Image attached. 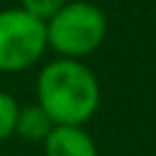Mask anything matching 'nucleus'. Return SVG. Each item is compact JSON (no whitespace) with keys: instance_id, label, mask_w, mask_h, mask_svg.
Masks as SVG:
<instances>
[{"instance_id":"0eeeda50","label":"nucleus","mask_w":156,"mask_h":156,"mask_svg":"<svg viewBox=\"0 0 156 156\" xmlns=\"http://www.w3.org/2000/svg\"><path fill=\"white\" fill-rule=\"evenodd\" d=\"M68 0H20V7L29 15H34L37 20L46 22L49 17H54Z\"/></svg>"},{"instance_id":"423d86ee","label":"nucleus","mask_w":156,"mask_h":156,"mask_svg":"<svg viewBox=\"0 0 156 156\" xmlns=\"http://www.w3.org/2000/svg\"><path fill=\"white\" fill-rule=\"evenodd\" d=\"M17 112H20V105H17V100H15L10 93L0 90V141L10 139V136L15 134Z\"/></svg>"},{"instance_id":"f257e3e1","label":"nucleus","mask_w":156,"mask_h":156,"mask_svg":"<svg viewBox=\"0 0 156 156\" xmlns=\"http://www.w3.org/2000/svg\"><path fill=\"white\" fill-rule=\"evenodd\" d=\"M37 105L54 124H85L100 107V83L80 58H54L39 71Z\"/></svg>"},{"instance_id":"f03ea898","label":"nucleus","mask_w":156,"mask_h":156,"mask_svg":"<svg viewBox=\"0 0 156 156\" xmlns=\"http://www.w3.org/2000/svg\"><path fill=\"white\" fill-rule=\"evenodd\" d=\"M107 34L105 12L88 0H68L46 20V41L61 58H83L93 54Z\"/></svg>"},{"instance_id":"39448f33","label":"nucleus","mask_w":156,"mask_h":156,"mask_svg":"<svg viewBox=\"0 0 156 156\" xmlns=\"http://www.w3.org/2000/svg\"><path fill=\"white\" fill-rule=\"evenodd\" d=\"M51 127H54V122L49 119V115L39 105H29V107H20L17 122H15V134H20L27 141H44L46 134L51 132Z\"/></svg>"},{"instance_id":"7ed1b4c3","label":"nucleus","mask_w":156,"mask_h":156,"mask_svg":"<svg viewBox=\"0 0 156 156\" xmlns=\"http://www.w3.org/2000/svg\"><path fill=\"white\" fill-rule=\"evenodd\" d=\"M46 22L22 7L0 10V71L20 73L46 54Z\"/></svg>"},{"instance_id":"20e7f679","label":"nucleus","mask_w":156,"mask_h":156,"mask_svg":"<svg viewBox=\"0 0 156 156\" xmlns=\"http://www.w3.org/2000/svg\"><path fill=\"white\" fill-rule=\"evenodd\" d=\"M41 144L44 156H98V146L83 124H54Z\"/></svg>"}]
</instances>
